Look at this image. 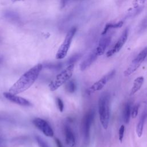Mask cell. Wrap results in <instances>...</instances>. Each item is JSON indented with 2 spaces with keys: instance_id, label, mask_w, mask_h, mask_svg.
<instances>
[{
  "instance_id": "1",
  "label": "cell",
  "mask_w": 147,
  "mask_h": 147,
  "mask_svg": "<svg viewBox=\"0 0 147 147\" xmlns=\"http://www.w3.org/2000/svg\"><path fill=\"white\" fill-rule=\"evenodd\" d=\"M43 68L42 64H37L25 72L10 87L9 92L14 94L21 93L28 89L37 80Z\"/></svg>"
},
{
  "instance_id": "2",
  "label": "cell",
  "mask_w": 147,
  "mask_h": 147,
  "mask_svg": "<svg viewBox=\"0 0 147 147\" xmlns=\"http://www.w3.org/2000/svg\"><path fill=\"white\" fill-rule=\"evenodd\" d=\"M98 112L102 126L107 129L110 119V95L107 92H103L99 98Z\"/></svg>"
},
{
  "instance_id": "3",
  "label": "cell",
  "mask_w": 147,
  "mask_h": 147,
  "mask_svg": "<svg viewBox=\"0 0 147 147\" xmlns=\"http://www.w3.org/2000/svg\"><path fill=\"white\" fill-rule=\"evenodd\" d=\"M75 64L68 65L65 68L62 70L49 84V90L54 91L60 86L66 83L71 78L74 73Z\"/></svg>"
},
{
  "instance_id": "4",
  "label": "cell",
  "mask_w": 147,
  "mask_h": 147,
  "mask_svg": "<svg viewBox=\"0 0 147 147\" xmlns=\"http://www.w3.org/2000/svg\"><path fill=\"white\" fill-rule=\"evenodd\" d=\"M76 32V28L75 27L72 28L68 32L63 43L59 47L56 53V58L57 59H59V60L63 59L66 56L68 53V51L70 48L71 44L72 42V39L74 38V36Z\"/></svg>"
},
{
  "instance_id": "5",
  "label": "cell",
  "mask_w": 147,
  "mask_h": 147,
  "mask_svg": "<svg viewBox=\"0 0 147 147\" xmlns=\"http://www.w3.org/2000/svg\"><path fill=\"white\" fill-rule=\"evenodd\" d=\"M94 118V111L92 110H89L84 115L82 119V130L84 140L88 143L90 140V129Z\"/></svg>"
},
{
  "instance_id": "6",
  "label": "cell",
  "mask_w": 147,
  "mask_h": 147,
  "mask_svg": "<svg viewBox=\"0 0 147 147\" xmlns=\"http://www.w3.org/2000/svg\"><path fill=\"white\" fill-rule=\"evenodd\" d=\"M33 125L40 130L45 136L52 137L54 136V131L51 126L46 120L41 118H35L33 119Z\"/></svg>"
},
{
  "instance_id": "7",
  "label": "cell",
  "mask_w": 147,
  "mask_h": 147,
  "mask_svg": "<svg viewBox=\"0 0 147 147\" xmlns=\"http://www.w3.org/2000/svg\"><path fill=\"white\" fill-rule=\"evenodd\" d=\"M128 33H129V29L127 28H126L121 34V36L118 38V40L115 42V44L113 46V47L108 51V52L106 53V56L107 57H110L113 56L114 54L117 53L119 52L123 45L126 42L127 37H128Z\"/></svg>"
},
{
  "instance_id": "8",
  "label": "cell",
  "mask_w": 147,
  "mask_h": 147,
  "mask_svg": "<svg viewBox=\"0 0 147 147\" xmlns=\"http://www.w3.org/2000/svg\"><path fill=\"white\" fill-rule=\"evenodd\" d=\"M115 74V71L114 70H113L111 72H110L109 74H107V75H105L101 79H100L98 81L94 83L87 90L88 93L91 94L94 92H96V91L102 90L103 88V87L106 85L107 82L114 76Z\"/></svg>"
},
{
  "instance_id": "9",
  "label": "cell",
  "mask_w": 147,
  "mask_h": 147,
  "mask_svg": "<svg viewBox=\"0 0 147 147\" xmlns=\"http://www.w3.org/2000/svg\"><path fill=\"white\" fill-rule=\"evenodd\" d=\"M3 95L8 100L18 105L22 106H30L32 105L31 103L28 100L18 96L16 94H14L9 92H5L3 93Z\"/></svg>"
},
{
  "instance_id": "10",
  "label": "cell",
  "mask_w": 147,
  "mask_h": 147,
  "mask_svg": "<svg viewBox=\"0 0 147 147\" xmlns=\"http://www.w3.org/2000/svg\"><path fill=\"white\" fill-rule=\"evenodd\" d=\"M64 134L66 144L70 147H74L75 145V137L72 129L68 124L64 126Z\"/></svg>"
},
{
  "instance_id": "11",
  "label": "cell",
  "mask_w": 147,
  "mask_h": 147,
  "mask_svg": "<svg viewBox=\"0 0 147 147\" xmlns=\"http://www.w3.org/2000/svg\"><path fill=\"white\" fill-rule=\"evenodd\" d=\"M111 36H104L99 40L98 47L95 48V51L98 56H100L104 53L106 49L110 43Z\"/></svg>"
},
{
  "instance_id": "12",
  "label": "cell",
  "mask_w": 147,
  "mask_h": 147,
  "mask_svg": "<svg viewBox=\"0 0 147 147\" xmlns=\"http://www.w3.org/2000/svg\"><path fill=\"white\" fill-rule=\"evenodd\" d=\"M98 56V54L95 51V49L80 63V69L82 71L86 70L95 61V60L97 59Z\"/></svg>"
},
{
  "instance_id": "13",
  "label": "cell",
  "mask_w": 147,
  "mask_h": 147,
  "mask_svg": "<svg viewBox=\"0 0 147 147\" xmlns=\"http://www.w3.org/2000/svg\"><path fill=\"white\" fill-rule=\"evenodd\" d=\"M146 117H147V112L146 111L143 112V113L142 114V115L139 119V121L137 125L136 132H137V136L139 137H141V136L142 134L144 126V123H145V121L146 118Z\"/></svg>"
},
{
  "instance_id": "14",
  "label": "cell",
  "mask_w": 147,
  "mask_h": 147,
  "mask_svg": "<svg viewBox=\"0 0 147 147\" xmlns=\"http://www.w3.org/2000/svg\"><path fill=\"white\" fill-rule=\"evenodd\" d=\"M144 81V78L142 76H139L137 78L133 83V86L131 89V91L130 93V95H132L136 93L142 87L143 83Z\"/></svg>"
},
{
  "instance_id": "15",
  "label": "cell",
  "mask_w": 147,
  "mask_h": 147,
  "mask_svg": "<svg viewBox=\"0 0 147 147\" xmlns=\"http://www.w3.org/2000/svg\"><path fill=\"white\" fill-rule=\"evenodd\" d=\"M123 21H119L118 22H114V23H108L105 26L104 29L102 33V35L106 34L110 29L121 28L123 25Z\"/></svg>"
},
{
  "instance_id": "16",
  "label": "cell",
  "mask_w": 147,
  "mask_h": 147,
  "mask_svg": "<svg viewBox=\"0 0 147 147\" xmlns=\"http://www.w3.org/2000/svg\"><path fill=\"white\" fill-rule=\"evenodd\" d=\"M131 115V106L129 102L125 104L123 111V118L126 123H128Z\"/></svg>"
},
{
  "instance_id": "17",
  "label": "cell",
  "mask_w": 147,
  "mask_h": 147,
  "mask_svg": "<svg viewBox=\"0 0 147 147\" xmlns=\"http://www.w3.org/2000/svg\"><path fill=\"white\" fill-rule=\"evenodd\" d=\"M146 57H147V47L142 49L132 61L141 65V64L144 61V60L146 59Z\"/></svg>"
},
{
  "instance_id": "18",
  "label": "cell",
  "mask_w": 147,
  "mask_h": 147,
  "mask_svg": "<svg viewBox=\"0 0 147 147\" xmlns=\"http://www.w3.org/2000/svg\"><path fill=\"white\" fill-rule=\"evenodd\" d=\"M63 67L61 63H47L43 65V67L55 71L60 70Z\"/></svg>"
},
{
  "instance_id": "19",
  "label": "cell",
  "mask_w": 147,
  "mask_h": 147,
  "mask_svg": "<svg viewBox=\"0 0 147 147\" xmlns=\"http://www.w3.org/2000/svg\"><path fill=\"white\" fill-rule=\"evenodd\" d=\"M140 65L138 64L137 63H135L134 62H131V64L129 65V67L124 71L123 75L125 76H127L132 74L135 71L137 70V69L139 67Z\"/></svg>"
},
{
  "instance_id": "20",
  "label": "cell",
  "mask_w": 147,
  "mask_h": 147,
  "mask_svg": "<svg viewBox=\"0 0 147 147\" xmlns=\"http://www.w3.org/2000/svg\"><path fill=\"white\" fill-rule=\"evenodd\" d=\"M65 88L66 91L68 93H70V94L74 93L76 89V83H75V81L74 80H68L66 83Z\"/></svg>"
},
{
  "instance_id": "21",
  "label": "cell",
  "mask_w": 147,
  "mask_h": 147,
  "mask_svg": "<svg viewBox=\"0 0 147 147\" xmlns=\"http://www.w3.org/2000/svg\"><path fill=\"white\" fill-rule=\"evenodd\" d=\"M81 57V55L80 54H75L70 57L68 60L67 61V64L68 65L74 64L75 62H76Z\"/></svg>"
},
{
  "instance_id": "22",
  "label": "cell",
  "mask_w": 147,
  "mask_h": 147,
  "mask_svg": "<svg viewBox=\"0 0 147 147\" xmlns=\"http://www.w3.org/2000/svg\"><path fill=\"white\" fill-rule=\"evenodd\" d=\"M35 138H36V140L40 147H49V145H48V144L47 143V142L45 141H44V140H43L39 136H36L35 137Z\"/></svg>"
},
{
  "instance_id": "23",
  "label": "cell",
  "mask_w": 147,
  "mask_h": 147,
  "mask_svg": "<svg viewBox=\"0 0 147 147\" xmlns=\"http://www.w3.org/2000/svg\"><path fill=\"white\" fill-rule=\"evenodd\" d=\"M56 103H57V107H58V109H59L60 112L62 113L64 110V107L63 100L61 98L58 97L56 98Z\"/></svg>"
},
{
  "instance_id": "24",
  "label": "cell",
  "mask_w": 147,
  "mask_h": 147,
  "mask_svg": "<svg viewBox=\"0 0 147 147\" xmlns=\"http://www.w3.org/2000/svg\"><path fill=\"white\" fill-rule=\"evenodd\" d=\"M138 108H139V105H136L134 106L133 107L132 111L131 112V115L133 118H136L137 117L138 115Z\"/></svg>"
},
{
  "instance_id": "25",
  "label": "cell",
  "mask_w": 147,
  "mask_h": 147,
  "mask_svg": "<svg viewBox=\"0 0 147 147\" xmlns=\"http://www.w3.org/2000/svg\"><path fill=\"white\" fill-rule=\"evenodd\" d=\"M124 131H125V126L123 125H121V126L120 127L119 129V132H118V134H119V140L121 142H122V140H123V135H124Z\"/></svg>"
},
{
  "instance_id": "26",
  "label": "cell",
  "mask_w": 147,
  "mask_h": 147,
  "mask_svg": "<svg viewBox=\"0 0 147 147\" xmlns=\"http://www.w3.org/2000/svg\"><path fill=\"white\" fill-rule=\"evenodd\" d=\"M55 141L57 147H63V145L59 138H55Z\"/></svg>"
},
{
  "instance_id": "27",
  "label": "cell",
  "mask_w": 147,
  "mask_h": 147,
  "mask_svg": "<svg viewBox=\"0 0 147 147\" xmlns=\"http://www.w3.org/2000/svg\"><path fill=\"white\" fill-rule=\"evenodd\" d=\"M3 61V58L2 57H0V64L2 63Z\"/></svg>"
},
{
  "instance_id": "28",
  "label": "cell",
  "mask_w": 147,
  "mask_h": 147,
  "mask_svg": "<svg viewBox=\"0 0 147 147\" xmlns=\"http://www.w3.org/2000/svg\"><path fill=\"white\" fill-rule=\"evenodd\" d=\"M141 3H143L144 2H145L146 0H138Z\"/></svg>"
},
{
  "instance_id": "29",
  "label": "cell",
  "mask_w": 147,
  "mask_h": 147,
  "mask_svg": "<svg viewBox=\"0 0 147 147\" xmlns=\"http://www.w3.org/2000/svg\"><path fill=\"white\" fill-rule=\"evenodd\" d=\"M0 147H2V146H1V145H0Z\"/></svg>"
}]
</instances>
